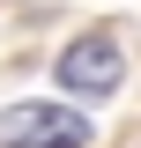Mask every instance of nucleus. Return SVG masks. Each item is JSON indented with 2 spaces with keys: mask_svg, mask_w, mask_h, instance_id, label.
<instances>
[{
  "mask_svg": "<svg viewBox=\"0 0 141 148\" xmlns=\"http://www.w3.org/2000/svg\"><path fill=\"white\" fill-rule=\"evenodd\" d=\"M82 104H8L0 111V148H89Z\"/></svg>",
  "mask_w": 141,
  "mask_h": 148,
  "instance_id": "f257e3e1",
  "label": "nucleus"
},
{
  "mask_svg": "<svg viewBox=\"0 0 141 148\" xmlns=\"http://www.w3.org/2000/svg\"><path fill=\"white\" fill-rule=\"evenodd\" d=\"M59 82H67L74 96H111L126 82V59L111 37H74L67 52H59Z\"/></svg>",
  "mask_w": 141,
  "mask_h": 148,
  "instance_id": "f03ea898",
  "label": "nucleus"
}]
</instances>
